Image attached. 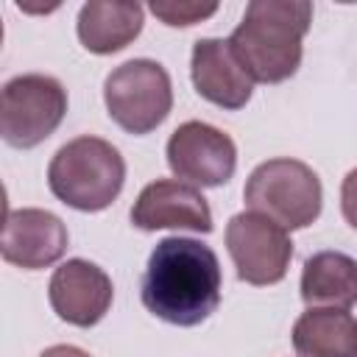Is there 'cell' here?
I'll return each instance as SVG.
<instances>
[{
	"mask_svg": "<svg viewBox=\"0 0 357 357\" xmlns=\"http://www.w3.org/2000/svg\"><path fill=\"white\" fill-rule=\"evenodd\" d=\"M145 11L139 3H84L78 11V39L89 53L109 56L131 45L142 31Z\"/></svg>",
	"mask_w": 357,
	"mask_h": 357,
	"instance_id": "5bb4252c",
	"label": "cell"
},
{
	"mask_svg": "<svg viewBox=\"0 0 357 357\" xmlns=\"http://www.w3.org/2000/svg\"><path fill=\"white\" fill-rule=\"evenodd\" d=\"M226 248L237 276L257 287L282 282L293 259V240L287 229L257 212H240L229 220Z\"/></svg>",
	"mask_w": 357,
	"mask_h": 357,
	"instance_id": "52a82bcc",
	"label": "cell"
},
{
	"mask_svg": "<svg viewBox=\"0 0 357 357\" xmlns=\"http://www.w3.org/2000/svg\"><path fill=\"white\" fill-rule=\"evenodd\" d=\"M190 75L195 92L226 112H237L251 100L254 78L234 56L229 39H215V36L198 39L192 45Z\"/></svg>",
	"mask_w": 357,
	"mask_h": 357,
	"instance_id": "7c38bea8",
	"label": "cell"
},
{
	"mask_svg": "<svg viewBox=\"0 0 357 357\" xmlns=\"http://www.w3.org/2000/svg\"><path fill=\"white\" fill-rule=\"evenodd\" d=\"M39 357H89L84 349H78V346H70V343H59V346H50V349H45Z\"/></svg>",
	"mask_w": 357,
	"mask_h": 357,
	"instance_id": "ac0fdd59",
	"label": "cell"
},
{
	"mask_svg": "<svg viewBox=\"0 0 357 357\" xmlns=\"http://www.w3.org/2000/svg\"><path fill=\"white\" fill-rule=\"evenodd\" d=\"M312 6L301 0H251L229 45L245 73L259 84H282L301 64V42Z\"/></svg>",
	"mask_w": 357,
	"mask_h": 357,
	"instance_id": "7a4b0ae2",
	"label": "cell"
},
{
	"mask_svg": "<svg viewBox=\"0 0 357 357\" xmlns=\"http://www.w3.org/2000/svg\"><path fill=\"white\" fill-rule=\"evenodd\" d=\"M3 259L25 268L39 271L59 262L67 251V226L59 215L47 209H11L6 215L3 240H0Z\"/></svg>",
	"mask_w": 357,
	"mask_h": 357,
	"instance_id": "8fae6325",
	"label": "cell"
},
{
	"mask_svg": "<svg viewBox=\"0 0 357 357\" xmlns=\"http://www.w3.org/2000/svg\"><path fill=\"white\" fill-rule=\"evenodd\" d=\"M301 298L307 307L349 310L357 304V259L343 251H318L304 262Z\"/></svg>",
	"mask_w": 357,
	"mask_h": 357,
	"instance_id": "9a60e30c",
	"label": "cell"
},
{
	"mask_svg": "<svg viewBox=\"0 0 357 357\" xmlns=\"http://www.w3.org/2000/svg\"><path fill=\"white\" fill-rule=\"evenodd\" d=\"M165 153L176 178L192 187H220L234 176L237 167L234 139L201 120L181 123L170 134Z\"/></svg>",
	"mask_w": 357,
	"mask_h": 357,
	"instance_id": "ba28073f",
	"label": "cell"
},
{
	"mask_svg": "<svg viewBox=\"0 0 357 357\" xmlns=\"http://www.w3.org/2000/svg\"><path fill=\"white\" fill-rule=\"evenodd\" d=\"M223 290L218 254L192 237H165L148 257L139 296L151 315L173 326L206 321Z\"/></svg>",
	"mask_w": 357,
	"mask_h": 357,
	"instance_id": "6da1fadb",
	"label": "cell"
},
{
	"mask_svg": "<svg viewBox=\"0 0 357 357\" xmlns=\"http://www.w3.org/2000/svg\"><path fill=\"white\" fill-rule=\"evenodd\" d=\"M131 223L142 231L187 229L198 234L212 231V209L198 187L176 178H156L137 195Z\"/></svg>",
	"mask_w": 357,
	"mask_h": 357,
	"instance_id": "30bf717a",
	"label": "cell"
},
{
	"mask_svg": "<svg viewBox=\"0 0 357 357\" xmlns=\"http://www.w3.org/2000/svg\"><path fill=\"white\" fill-rule=\"evenodd\" d=\"M340 209L351 229H357V167L346 173L340 184Z\"/></svg>",
	"mask_w": 357,
	"mask_h": 357,
	"instance_id": "e0dca14e",
	"label": "cell"
},
{
	"mask_svg": "<svg viewBox=\"0 0 357 357\" xmlns=\"http://www.w3.org/2000/svg\"><path fill=\"white\" fill-rule=\"evenodd\" d=\"M151 14L159 17L170 28H187L201 20H209L218 11V3H195V0H153Z\"/></svg>",
	"mask_w": 357,
	"mask_h": 357,
	"instance_id": "2e32d148",
	"label": "cell"
},
{
	"mask_svg": "<svg viewBox=\"0 0 357 357\" xmlns=\"http://www.w3.org/2000/svg\"><path fill=\"white\" fill-rule=\"evenodd\" d=\"M47 298H50L53 312L61 321L89 329L98 321H103V315L109 312L114 287L103 268H98L89 259L75 257L53 271L50 284H47Z\"/></svg>",
	"mask_w": 357,
	"mask_h": 357,
	"instance_id": "9c48e42d",
	"label": "cell"
},
{
	"mask_svg": "<svg viewBox=\"0 0 357 357\" xmlns=\"http://www.w3.org/2000/svg\"><path fill=\"white\" fill-rule=\"evenodd\" d=\"M103 100L123 131L134 137L151 134L173 109L170 75L153 59H131L106 75Z\"/></svg>",
	"mask_w": 357,
	"mask_h": 357,
	"instance_id": "5b68a950",
	"label": "cell"
},
{
	"mask_svg": "<svg viewBox=\"0 0 357 357\" xmlns=\"http://www.w3.org/2000/svg\"><path fill=\"white\" fill-rule=\"evenodd\" d=\"M243 201L248 212L265 215L282 229H307L321 215L324 190L318 173L310 165L279 156L251 170Z\"/></svg>",
	"mask_w": 357,
	"mask_h": 357,
	"instance_id": "277c9868",
	"label": "cell"
},
{
	"mask_svg": "<svg viewBox=\"0 0 357 357\" xmlns=\"http://www.w3.org/2000/svg\"><path fill=\"white\" fill-rule=\"evenodd\" d=\"M298 357H357V318L337 307H307L293 324Z\"/></svg>",
	"mask_w": 357,
	"mask_h": 357,
	"instance_id": "4fadbf2b",
	"label": "cell"
},
{
	"mask_svg": "<svg viewBox=\"0 0 357 357\" xmlns=\"http://www.w3.org/2000/svg\"><path fill=\"white\" fill-rule=\"evenodd\" d=\"M67 114V89L42 73H28L6 81L0 98V134L11 148H36Z\"/></svg>",
	"mask_w": 357,
	"mask_h": 357,
	"instance_id": "8992f818",
	"label": "cell"
},
{
	"mask_svg": "<svg viewBox=\"0 0 357 357\" xmlns=\"http://www.w3.org/2000/svg\"><path fill=\"white\" fill-rule=\"evenodd\" d=\"M123 181L126 162L120 151L92 134L61 145L47 165L50 192L78 212H100L112 206L123 190Z\"/></svg>",
	"mask_w": 357,
	"mask_h": 357,
	"instance_id": "3957f363",
	"label": "cell"
}]
</instances>
